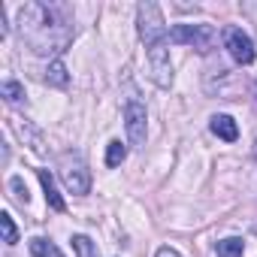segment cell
I'll use <instances>...</instances> for the list:
<instances>
[{
  "instance_id": "6da1fadb",
  "label": "cell",
  "mask_w": 257,
  "mask_h": 257,
  "mask_svg": "<svg viewBox=\"0 0 257 257\" xmlns=\"http://www.w3.org/2000/svg\"><path fill=\"white\" fill-rule=\"evenodd\" d=\"M22 43L34 55H61L76 37L73 13L64 4H25L16 19Z\"/></svg>"
},
{
  "instance_id": "7a4b0ae2",
  "label": "cell",
  "mask_w": 257,
  "mask_h": 257,
  "mask_svg": "<svg viewBox=\"0 0 257 257\" xmlns=\"http://www.w3.org/2000/svg\"><path fill=\"white\" fill-rule=\"evenodd\" d=\"M137 28H140L143 43H146V52L170 46V40H167V25H164V13H161L158 4H152V0H146V4L137 7Z\"/></svg>"
},
{
  "instance_id": "3957f363",
  "label": "cell",
  "mask_w": 257,
  "mask_h": 257,
  "mask_svg": "<svg viewBox=\"0 0 257 257\" xmlns=\"http://www.w3.org/2000/svg\"><path fill=\"white\" fill-rule=\"evenodd\" d=\"M58 173H61V182L70 194L76 197H85L91 191V170L85 164V158L79 152H67L58 158Z\"/></svg>"
},
{
  "instance_id": "277c9868",
  "label": "cell",
  "mask_w": 257,
  "mask_h": 257,
  "mask_svg": "<svg viewBox=\"0 0 257 257\" xmlns=\"http://www.w3.org/2000/svg\"><path fill=\"white\" fill-rule=\"evenodd\" d=\"M170 40L179 43V46H191L200 55H209L218 43V34H215L212 25H173Z\"/></svg>"
},
{
  "instance_id": "5b68a950",
  "label": "cell",
  "mask_w": 257,
  "mask_h": 257,
  "mask_svg": "<svg viewBox=\"0 0 257 257\" xmlns=\"http://www.w3.org/2000/svg\"><path fill=\"white\" fill-rule=\"evenodd\" d=\"M124 131H127V143L134 149H143L146 146V137H149V112L146 106L131 97L124 103Z\"/></svg>"
},
{
  "instance_id": "8992f818",
  "label": "cell",
  "mask_w": 257,
  "mask_h": 257,
  "mask_svg": "<svg viewBox=\"0 0 257 257\" xmlns=\"http://www.w3.org/2000/svg\"><path fill=\"white\" fill-rule=\"evenodd\" d=\"M224 49L230 52V58H233L239 67H248V64H254V58H257L254 40H251L242 28H227V31H224Z\"/></svg>"
},
{
  "instance_id": "52a82bcc",
  "label": "cell",
  "mask_w": 257,
  "mask_h": 257,
  "mask_svg": "<svg viewBox=\"0 0 257 257\" xmlns=\"http://www.w3.org/2000/svg\"><path fill=\"white\" fill-rule=\"evenodd\" d=\"M209 131L218 140H224V143H236L239 140V127H236V121L230 115H212L209 118Z\"/></svg>"
},
{
  "instance_id": "ba28073f",
  "label": "cell",
  "mask_w": 257,
  "mask_h": 257,
  "mask_svg": "<svg viewBox=\"0 0 257 257\" xmlns=\"http://www.w3.org/2000/svg\"><path fill=\"white\" fill-rule=\"evenodd\" d=\"M37 176H40V185H43L46 203H49L55 212H64V209H67V203H64V197L58 194V188H55V179L49 176V170H37Z\"/></svg>"
},
{
  "instance_id": "9c48e42d",
  "label": "cell",
  "mask_w": 257,
  "mask_h": 257,
  "mask_svg": "<svg viewBox=\"0 0 257 257\" xmlns=\"http://www.w3.org/2000/svg\"><path fill=\"white\" fill-rule=\"evenodd\" d=\"M52 88H67L70 85V73H67V67H64V61H52L49 67H46V76H43Z\"/></svg>"
},
{
  "instance_id": "30bf717a",
  "label": "cell",
  "mask_w": 257,
  "mask_h": 257,
  "mask_svg": "<svg viewBox=\"0 0 257 257\" xmlns=\"http://www.w3.org/2000/svg\"><path fill=\"white\" fill-rule=\"evenodd\" d=\"M215 254L218 257H242L245 254V242L239 236H227V239H221L215 245Z\"/></svg>"
},
{
  "instance_id": "8fae6325",
  "label": "cell",
  "mask_w": 257,
  "mask_h": 257,
  "mask_svg": "<svg viewBox=\"0 0 257 257\" xmlns=\"http://www.w3.org/2000/svg\"><path fill=\"white\" fill-rule=\"evenodd\" d=\"M13 127H16V134H19L22 140H28V143H31V149H34V152H43V137H40V131H34L28 121L22 124V118H16V121H13Z\"/></svg>"
},
{
  "instance_id": "7c38bea8",
  "label": "cell",
  "mask_w": 257,
  "mask_h": 257,
  "mask_svg": "<svg viewBox=\"0 0 257 257\" xmlns=\"http://www.w3.org/2000/svg\"><path fill=\"white\" fill-rule=\"evenodd\" d=\"M31 254H34V257H64L61 248H58L52 239H43V236H34V239H31Z\"/></svg>"
},
{
  "instance_id": "4fadbf2b",
  "label": "cell",
  "mask_w": 257,
  "mask_h": 257,
  "mask_svg": "<svg viewBox=\"0 0 257 257\" xmlns=\"http://www.w3.org/2000/svg\"><path fill=\"white\" fill-rule=\"evenodd\" d=\"M124 158H127V146H124L121 140H112V143L106 146V167H121Z\"/></svg>"
},
{
  "instance_id": "5bb4252c",
  "label": "cell",
  "mask_w": 257,
  "mask_h": 257,
  "mask_svg": "<svg viewBox=\"0 0 257 257\" xmlns=\"http://www.w3.org/2000/svg\"><path fill=\"white\" fill-rule=\"evenodd\" d=\"M0 97H4L7 103H22L25 100V88L16 79H4V85H0Z\"/></svg>"
},
{
  "instance_id": "9a60e30c",
  "label": "cell",
  "mask_w": 257,
  "mask_h": 257,
  "mask_svg": "<svg viewBox=\"0 0 257 257\" xmlns=\"http://www.w3.org/2000/svg\"><path fill=\"white\" fill-rule=\"evenodd\" d=\"M73 251H76V257H97V245L85 233H76L73 236Z\"/></svg>"
},
{
  "instance_id": "2e32d148",
  "label": "cell",
  "mask_w": 257,
  "mask_h": 257,
  "mask_svg": "<svg viewBox=\"0 0 257 257\" xmlns=\"http://www.w3.org/2000/svg\"><path fill=\"white\" fill-rule=\"evenodd\" d=\"M0 227H4V242H7V245H16V242H19V230H16V221H13L10 212L0 215Z\"/></svg>"
},
{
  "instance_id": "e0dca14e",
  "label": "cell",
  "mask_w": 257,
  "mask_h": 257,
  "mask_svg": "<svg viewBox=\"0 0 257 257\" xmlns=\"http://www.w3.org/2000/svg\"><path fill=\"white\" fill-rule=\"evenodd\" d=\"M10 188L16 191V200H19L22 206H28V203H31V194H28V185H25V179H22V176H13V179H10Z\"/></svg>"
},
{
  "instance_id": "ac0fdd59",
  "label": "cell",
  "mask_w": 257,
  "mask_h": 257,
  "mask_svg": "<svg viewBox=\"0 0 257 257\" xmlns=\"http://www.w3.org/2000/svg\"><path fill=\"white\" fill-rule=\"evenodd\" d=\"M155 257H182V254H179L176 248H170V245H164V248H158V254H155Z\"/></svg>"
},
{
  "instance_id": "d6986e66",
  "label": "cell",
  "mask_w": 257,
  "mask_h": 257,
  "mask_svg": "<svg viewBox=\"0 0 257 257\" xmlns=\"http://www.w3.org/2000/svg\"><path fill=\"white\" fill-rule=\"evenodd\" d=\"M254 155H257V149H254Z\"/></svg>"
}]
</instances>
